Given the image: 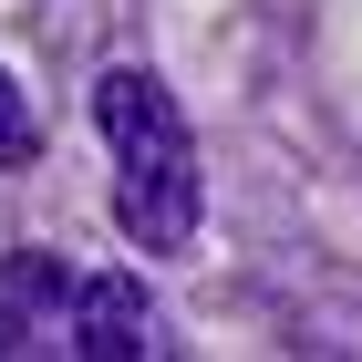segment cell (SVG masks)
<instances>
[{"mask_svg": "<svg viewBox=\"0 0 362 362\" xmlns=\"http://www.w3.org/2000/svg\"><path fill=\"white\" fill-rule=\"evenodd\" d=\"M73 352L83 362H156L166 352V310L135 269H93L73 279Z\"/></svg>", "mask_w": 362, "mask_h": 362, "instance_id": "obj_2", "label": "cell"}, {"mask_svg": "<svg viewBox=\"0 0 362 362\" xmlns=\"http://www.w3.org/2000/svg\"><path fill=\"white\" fill-rule=\"evenodd\" d=\"M52 310H73L62 259H52V249H11V259H0V352H21Z\"/></svg>", "mask_w": 362, "mask_h": 362, "instance_id": "obj_3", "label": "cell"}, {"mask_svg": "<svg viewBox=\"0 0 362 362\" xmlns=\"http://www.w3.org/2000/svg\"><path fill=\"white\" fill-rule=\"evenodd\" d=\"M42 156V114H31V93L0 73V166H31Z\"/></svg>", "mask_w": 362, "mask_h": 362, "instance_id": "obj_4", "label": "cell"}, {"mask_svg": "<svg viewBox=\"0 0 362 362\" xmlns=\"http://www.w3.org/2000/svg\"><path fill=\"white\" fill-rule=\"evenodd\" d=\"M93 135L114 156V218L135 249H187L197 238V145L176 93L145 73V62H104L93 73Z\"/></svg>", "mask_w": 362, "mask_h": 362, "instance_id": "obj_1", "label": "cell"}]
</instances>
